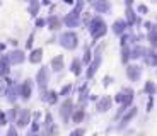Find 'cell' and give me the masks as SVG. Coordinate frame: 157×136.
<instances>
[{"mask_svg":"<svg viewBox=\"0 0 157 136\" xmlns=\"http://www.w3.org/2000/svg\"><path fill=\"white\" fill-rule=\"evenodd\" d=\"M89 31H90V36L98 41L99 38H102V36L106 34L108 26L101 17H92V20L89 22Z\"/></svg>","mask_w":157,"mask_h":136,"instance_id":"1","label":"cell"},{"mask_svg":"<svg viewBox=\"0 0 157 136\" xmlns=\"http://www.w3.org/2000/svg\"><path fill=\"white\" fill-rule=\"evenodd\" d=\"M74 109H75V104H74V101H72V99H68V97H67L65 101L62 102L58 114H60V119H62L63 124H68V123H70V117H72V112H74Z\"/></svg>","mask_w":157,"mask_h":136,"instance_id":"2","label":"cell"},{"mask_svg":"<svg viewBox=\"0 0 157 136\" xmlns=\"http://www.w3.org/2000/svg\"><path fill=\"white\" fill-rule=\"evenodd\" d=\"M31 121H33V112L31 111H29V109H21L19 116H17V119H16V128L17 129L28 128V126L31 124Z\"/></svg>","mask_w":157,"mask_h":136,"instance_id":"3","label":"cell"},{"mask_svg":"<svg viewBox=\"0 0 157 136\" xmlns=\"http://www.w3.org/2000/svg\"><path fill=\"white\" fill-rule=\"evenodd\" d=\"M60 44H62L65 50H75L77 48V36L74 34V32H63L62 36H60Z\"/></svg>","mask_w":157,"mask_h":136,"instance_id":"4","label":"cell"},{"mask_svg":"<svg viewBox=\"0 0 157 136\" xmlns=\"http://www.w3.org/2000/svg\"><path fill=\"white\" fill-rule=\"evenodd\" d=\"M137 114H138V109L137 107H130L128 111H126L125 114L121 116V119H120V124H118V131H121V129H125L126 126L132 123V121L137 117Z\"/></svg>","mask_w":157,"mask_h":136,"instance_id":"5","label":"cell"},{"mask_svg":"<svg viewBox=\"0 0 157 136\" xmlns=\"http://www.w3.org/2000/svg\"><path fill=\"white\" fill-rule=\"evenodd\" d=\"M111 107H113V99H111L109 95H104V97H101L98 102H96V111H98L99 114L108 112Z\"/></svg>","mask_w":157,"mask_h":136,"instance_id":"6","label":"cell"},{"mask_svg":"<svg viewBox=\"0 0 157 136\" xmlns=\"http://www.w3.org/2000/svg\"><path fill=\"white\" fill-rule=\"evenodd\" d=\"M31 94H33V83L31 80H24L22 85L19 87V95L22 101H29L31 99Z\"/></svg>","mask_w":157,"mask_h":136,"instance_id":"7","label":"cell"},{"mask_svg":"<svg viewBox=\"0 0 157 136\" xmlns=\"http://www.w3.org/2000/svg\"><path fill=\"white\" fill-rule=\"evenodd\" d=\"M36 82H38V85L41 87V89H44V87L48 85V82H50V70H48L46 66H43V68L38 72V75H36Z\"/></svg>","mask_w":157,"mask_h":136,"instance_id":"8","label":"cell"},{"mask_svg":"<svg viewBox=\"0 0 157 136\" xmlns=\"http://www.w3.org/2000/svg\"><path fill=\"white\" fill-rule=\"evenodd\" d=\"M84 117H86V105H78L74 109L70 121L74 124H80V123H84Z\"/></svg>","mask_w":157,"mask_h":136,"instance_id":"9","label":"cell"},{"mask_svg":"<svg viewBox=\"0 0 157 136\" xmlns=\"http://www.w3.org/2000/svg\"><path fill=\"white\" fill-rule=\"evenodd\" d=\"M142 75V68L138 65H128L126 66V77L130 78L132 82H137Z\"/></svg>","mask_w":157,"mask_h":136,"instance_id":"10","label":"cell"},{"mask_svg":"<svg viewBox=\"0 0 157 136\" xmlns=\"http://www.w3.org/2000/svg\"><path fill=\"white\" fill-rule=\"evenodd\" d=\"M92 7H94L99 14H106V12L111 10L109 0H92Z\"/></svg>","mask_w":157,"mask_h":136,"instance_id":"11","label":"cell"},{"mask_svg":"<svg viewBox=\"0 0 157 136\" xmlns=\"http://www.w3.org/2000/svg\"><path fill=\"white\" fill-rule=\"evenodd\" d=\"M9 56V61H10V65H21V63L26 60V56H24V53L21 50H14L10 51V53L7 54Z\"/></svg>","mask_w":157,"mask_h":136,"instance_id":"12","label":"cell"},{"mask_svg":"<svg viewBox=\"0 0 157 136\" xmlns=\"http://www.w3.org/2000/svg\"><path fill=\"white\" fill-rule=\"evenodd\" d=\"M65 24H67L68 27H77L78 24H80V12H77L74 9V12H70V14L65 17Z\"/></svg>","mask_w":157,"mask_h":136,"instance_id":"13","label":"cell"},{"mask_svg":"<svg viewBox=\"0 0 157 136\" xmlns=\"http://www.w3.org/2000/svg\"><path fill=\"white\" fill-rule=\"evenodd\" d=\"M126 29H128V24H126V20H125V19H118V20H114V24H113V32H114V34L121 36V34H125Z\"/></svg>","mask_w":157,"mask_h":136,"instance_id":"14","label":"cell"},{"mask_svg":"<svg viewBox=\"0 0 157 136\" xmlns=\"http://www.w3.org/2000/svg\"><path fill=\"white\" fill-rule=\"evenodd\" d=\"M9 72H10V61H9V56L7 54H0V75L5 77V75H9Z\"/></svg>","mask_w":157,"mask_h":136,"instance_id":"15","label":"cell"},{"mask_svg":"<svg viewBox=\"0 0 157 136\" xmlns=\"http://www.w3.org/2000/svg\"><path fill=\"white\" fill-rule=\"evenodd\" d=\"M99 65H101V56H99V54H96V58L89 63V70H87V78H92V77H94V73L98 72Z\"/></svg>","mask_w":157,"mask_h":136,"instance_id":"16","label":"cell"},{"mask_svg":"<svg viewBox=\"0 0 157 136\" xmlns=\"http://www.w3.org/2000/svg\"><path fill=\"white\" fill-rule=\"evenodd\" d=\"M41 101L48 102V104H56L58 102V94L53 92V90H50V92H41Z\"/></svg>","mask_w":157,"mask_h":136,"instance_id":"17","label":"cell"},{"mask_svg":"<svg viewBox=\"0 0 157 136\" xmlns=\"http://www.w3.org/2000/svg\"><path fill=\"white\" fill-rule=\"evenodd\" d=\"M41 60H43V50H41V48H36V50H33L31 54H29V63L36 65V63H39Z\"/></svg>","mask_w":157,"mask_h":136,"instance_id":"18","label":"cell"},{"mask_svg":"<svg viewBox=\"0 0 157 136\" xmlns=\"http://www.w3.org/2000/svg\"><path fill=\"white\" fill-rule=\"evenodd\" d=\"M17 97H19V87L10 85V87H9V90H7V101L14 104V102L17 101Z\"/></svg>","mask_w":157,"mask_h":136,"instance_id":"19","label":"cell"},{"mask_svg":"<svg viewBox=\"0 0 157 136\" xmlns=\"http://www.w3.org/2000/svg\"><path fill=\"white\" fill-rule=\"evenodd\" d=\"M144 60H145V63L149 66H157V53L155 51H147Z\"/></svg>","mask_w":157,"mask_h":136,"instance_id":"20","label":"cell"},{"mask_svg":"<svg viewBox=\"0 0 157 136\" xmlns=\"http://www.w3.org/2000/svg\"><path fill=\"white\" fill-rule=\"evenodd\" d=\"M19 112H21V109L17 107V105H14L12 109H9V111H7V121H9V123H16Z\"/></svg>","mask_w":157,"mask_h":136,"instance_id":"21","label":"cell"},{"mask_svg":"<svg viewBox=\"0 0 157 136\" xmlns=\"http://www.w3.org/2000/svg\"><path fill=\"white\" fill-rule=\"evenodd\" d=\"M144 92L149 95V97H152L154 94L157 92V87H155V83H154L152 80H149V82H145V85H144Z\"/></svg>","mask_w":157,"mask_h":136,"instance_id":"22","label":"cell"},{"mask_svg":"<svg viewBox=\"0 0 157 136\" xmlns=\"http://www.w3.org/2000/svg\"><path fill=\"white\" fill-rule=\"evenodd\" d=\"M70 72L74 75H80V73H82V61L75 58L74 61H72V65H70Z\"/></svg>","mask_w":157,"mask_h":136,"instance_id":"23","label":"cell"},{"mask_svg":"<svg viewBox=\"0 0 157 136\" xmlns=\"http://www.w3.org/2000/svg\"><path fill=\"white\" fill-rule=\"evenodd\" d=\"M51 68H53L55 72H60L63 68V56H62V54H58L56 58L51 60Z\"/></svg>","mask_w":157,"mask_h":136,"instance_id":"24","label":"cell"},{"mask_svg":"<svg viewBox=\"0 0 157 136\" xmlns=\"http://www.w3.org/2000/svg\"><path fill=\"white\" fill-rule=\"evenodd\" d=\"M46 24H48V27H50L51 31H56V29H60V26H62L60 19H58V17H55V16H51L50 19L46 20Z\"/></svg>","mask_w":157,"mask_h":136,"instance_id":"25","label":"cell"},{"mask_svg":"<svg viewBox=\"0 0 157 136\" xmlns=\"http://www.w3.org/2000/svg\"><path fill=\"white\" fill-rule=\"evenodd\" d=\"M55 123V119H53V116H51L50 112H46V116H44V119H43V123H41V129H46V128H50L51 124Z\"/></svg>","mask_w":157,"mask_h":136,"instance_id":"26","label":"cell"},{"mask_svg":"<svg viewBox=\"0 0 157 136\" xmlns=\"http://www.w3.org/2000/svg\"><path fill=\"white\" fill-rule=\"evenodd\" d=\"M39 10V2L38 0H31V5H29V14L31 16H36Z\"/></svg>","mask_w":157,"mask_h":136,"instance_id":"27","label":"cell"},{"mask_svg":"<svg viewBox=\"0 0 157 136\" xmlns=\"http://www.w3.org/2000/svg\"><path fill=\"white\" fill-rule=\"evenodd\" d=\"M70 92H72V83H67V85H63V89L60 90V94H58V95H62V97H65V99H67L68 95H70Z\"/></svg>","mask_w":157,"mask_h":136,"instance_id":"28","label":"cell"},{"mask_svg":"<svg viewBox=\"0 0 157 136\" xmlns=\"http://www.w3.org/2000/svg\"><path fill=\"white\" fill-rule=\"evenodd\" d=\"M147 38H149V41H150V46L157 48V31H150Z\"/></svg>","mask_w":157,"mask_h":136,"instance_id":"29","label":"cell"},{"mask_svg":"<svg viewBox=\"0 0 157 136\" xmlns=\"http://www.w3.org/2000/svg\"><path fill=\"white\" fill-rule=\"evenodd\" d=\"M29 131H31V133H41V123H38V121H31V124H29Z\"/></svg>","mask_w":157,"mask_h":136,"instance_id":"30","label":"cell"},{"mask_svg":"<svg viewBox=\"0 0 157 136\" xmlns=\"http://www.w3.org/2000/svg\"><path fill=\"white\" fill-rule=\"evenodd\" d=\"M5 136H21V134H19V129L16 128V124H10V126H9L7 134H5Z\"/></svg>","mask_w":157,"mask_h":136,"instance_id":"31","label":"cell"},{"mask_svg":"<svg viewBox=\"0 0 157 136\" xmlns=\"http://www.w3.org/2000/svg\"><path fill=\"white\" fill-rule=\"evenodd\" d=\"M68 136H86V128H75L74 131H70Z\"/></svg>","mask_w":157,"mask_h":136,"instance_id":"32","label":"cell"},{"mask_svg":"<svg viewBox=\"0 0 157 136\" xmlns=\"http://www.w3.org/2000/svg\"><path fill=\"white\" fill-rule=\"evenodd\" d=\"M5 124H9V121H7V112L0 111V126H5Z\"/></svg>","mask_w":157,"mask_h":136,"instance_id":"33","label":"cell"},{"mask_svg":"<svg viewBox=\"0 0 157 136\" xmlns=\"http://www.w3.org/2000/svg\"><path fill=\"white\" fill-rule=\"evenodd\" d=\"M137 10H138V14H147V12H149V9H147V5L140 4V5L137 7Z\"/></svg>","mask_w":157,"mask_h":136,"instance_id":"34","label":"cell"},{"mask_svg":"<svg viewBox=\"0 0 157 136\" xmlns=\"http://www.w3.org/2000/svg\"><path fill=\"white\" fill-rule=\"evenodd\" d=\"M36 26H38V27H43V26H46V20H44L43 17H38V19H36Z\"/></svg>","mask_w":157,"mask_h":136,"instance_id":"35","label":"cell"},{"mask_svg":"<svg viewBox=\"0 0 157 136\" xmlns=\"http://www.w3.org/2000/svg\"><path fill=\"white\" fill-rule=\"evenodd\" d=\"M154 107V97H149V102H147V112H150Z\"/></svg>","mask_w":157,"mask_h":136,"instance_id":"36","label":"cell"},{"mask_svg":"<svg viewBox=\"0 0 157 136\" xmlns=\"http://www.w3.org/2000/svg\"><path fill=\"white\" fill-rule=\"evenodd\" d=\"M111 82H113V78H111V77H104V80H102V85L108 87V85L111 83Z\"/></svg>","mask_w":157,"mask_h":136,"instance_id":"37","label":"cell"},{"mask_svg":"<svg viewBox=\"0 0 157 136\" xmlns=\"http://www.w3.org/2000/svg\"><path fill=\"white\" fill-rule=\"evenodd\" d=\"M33 39H34V34H31V36H29L28 43H26V48H31V46H33Z\"/></svg>","mask_w":157,"mask_h":136,"instance_id":"38","label":"cell"},{"mask_svg":"<svg viewBox=\"0 0 157 136\" xmlns=\"http://www.w3.org/2000/svg\"><path fill=\"white\" fill-rule=\"evenodd\" d=\"M26 136H41V134H39V133H31V131H29Z\"/></svg>","mask_w":157,"mask_h":136,"instance_id":"39","label":"cell"}]
</instances>
